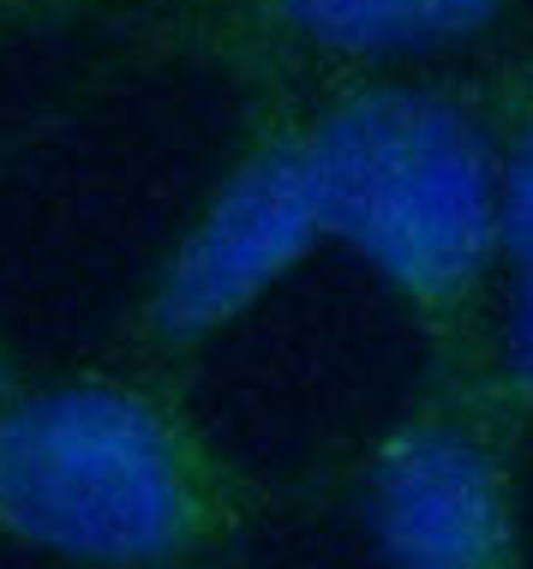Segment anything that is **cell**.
Instances as JSON below:
<instances>
[{
	"label": "cell",
	"instance_id": "obj_6",
	"mask_svg": "<svg viewBox=\"0 0 533 569\" xmlns=\"http://www.w3.org/2000/svg\"><path fill=\"white\" fill-rule=\"evenodd\" d=\"M497 240L510 258V372L533 390V127L515 138L497 187Z\"/></svg>",
	"mask_w": 533,
	"mask_h": 569
},
{
	"label": "cell",
	"instance_id": "obj_3",
	"mask_svg": "<svg viewBox=\"0 0 533 569\" xmlns=\"http://www.w3.org/2000/svg\"><path fill=\"white\" fill-rule=\"evenodd\" d=\"M372 540L384 569H522L497 450L450 420L408 426L372 461Z\"/></svg>",
	"mask_w": 533,
	"mask_h": 569
},
{
	"label": "cell",
	"instance_id": "obj_4",
	"mask_svg": "<svg viewBox=\"0 0 533 569\" xmlns=\"http://www.w3.org/2000/svg\"><path fill=\"white\" fill-rule=\"evenodd\" d=\"M318 234H324V210H318L306 150L300 144L264 150L228 180V192L204 210V222L180 246L157 306L162 330L169 336L217 330L222 318H234L240 306L264 295L282 270H294Z\"/></svg>",
	"mask_w": 533,
	"mask_h": 569
},
{
	"label": "cell",
	"instance_id": "obj_2",
	"mask_svg": "<svg viewBox=\"0 0 533 569\" xmlns=\"http://www.w3.org/2000/svg\"><path fill=\"white\" fill-rule=\"evenodd\" d=\"M300 150L330 234L425 312L467 300L497 240L504 174L455 102L365 90L318 120Z\"/></svg>",
	"mask_w": 533,
	"mask_h": 569
},
{
	"label": "cell",
	"instance_id": "obj_5",
	"mask_svg": "<svg viewBox=\"0 0 533 569\" xmlns=\"http://www.w3.org/2000/svg\"><path fill=\"white\" fill-rule=\"evenodd\" d=\"M497 7L504 0H276V12L300 37L354 54H395L474 37Z\"/></svg>",
	"mask_w": 533,
	"mask_h": 569
},
{
	"label": "cell",
	"instance_id": "obj_1",
	"mask_svg": "<svg viewBox=\"0 0 533 569\" xmlns=\"http://www.w3.org/2000/svg\"><path fill=\"white\" fill-rule=\"evenodd\" d=\"M228 528L222 480L157 402L60 383L0 408V533L102 569H187Z\"/></svg>",
	"mask_w": 533,
	"mask_h": 569
}]
</instances>
